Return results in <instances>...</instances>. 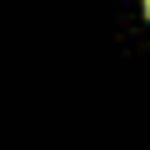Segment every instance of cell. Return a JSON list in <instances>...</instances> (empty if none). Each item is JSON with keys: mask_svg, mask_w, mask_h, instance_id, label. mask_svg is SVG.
I'll list each match as a JSON object with an SVG mask.
<instances>
[{"mask_svg": "<svg viewBox=\"0 0 150 150\" xmlns=\"http://www.w3.org/2000/svg\"><path fill=\"white\" fill-rule=\"evenodd\" d=\"M145 19H150V0H145Z\"/></svg>", "mask_w": 150, "mask_h": 150, "instance_id": "1", "label": "cell"}]
</instances>
